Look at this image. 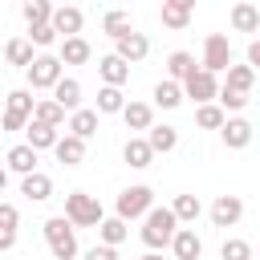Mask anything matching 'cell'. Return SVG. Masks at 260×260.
Here are the masks:
<instances>
[{"label": "cell", "mask_w": 260, "mask_h": 260, "mask_svg": "<svg viewBox=\"0 0 260 260\" xmlns=\"http://www.w3.org/2000/svg\"><path fill=\"white\" fill-rule=\"evenodd\" d=\"M175 232H179V223H175L171 207H150V211L142 215V232H138V236H142V244H146L150 252H162Z\"/></svg>", "instance_id": "obj_1"}, {"label": "cell", "mask_w": 260, "mask_h": 260, "mask_svg": "<svg viewBox=\"0 0 260 260\" xmlns=\"http://www.w3.org/2000/svg\"><path fill=\"white\" fill-rule=\"evenodd\" d=\"M65 219H69V228L77 232V228H98V223L106 219V211H102V203H98L89 191H69V195H65Z\"/></svg>", "instance_id": "obj_2"}, {"label": "cell", "mask_w": 260, "mask_h": 260, "mask_svg": "<svg viewBox=\"0 0 260 260\" xmlns=\"http://www.w3.org/2000/svg\"><path fill=\"white\" fill-rule=\"evenodd\" d=\"M41 232H45V244H49L53 260H73V256H77V232L69 228L65 215H49V219L41 223Z\"/></svg>", "instance_id": "obj_3"}, {"label": "cell", "mask_w": 260, "mask_h": 260, "mask_svg": "<svg viewBox=\"0 0 260 260\" xmlns=\"http://www.w3.org/2000/svg\"><path fill=\"white\" fill-rule=\"evenodd\" d=\"M150 207H154V191H150L146 183L122 187V191H118V203H114V211H118V219H122V223H130V219H142Z\"/></svg>", "instance_id": "obj_4"}, {"label": "cell", "mask_w": 260, "mask_h": 260, "mask_svg": "<svg viewBox=\"0 0 260 260\" xmlns=\"http://www.w3.org/2000/svg\"><path fill=\"white\" fill-rule=\"evenodd\" d=\"M24 77H28V93H32V89H53V85L65 77V65L57 61V53H37L32 65L24 69Z\"/></svg>", "instance_id": "obj_5"}, {"label": "cell", "mask_w": 260, "mask_h": 260, "mask_svg": "<svg viewBox=\"0 0 260 260\" xmlns=\"http://www.w3.org/2000/svg\"><path fill=\"white\" fill-rule=\"evenodd\" d=\"M228 65H232V41H228L223 32H211V37L203 41V61H199V69L215 77V73H223Z\"/></svg>", "instance_id": "obj_6"}, {"label": "cell", "mask_w": 260, "mask_h": 260, "mask_svg": "<svg viewBox=\"0 0 260 260\" xmlns=\"http://www.w3.org/2000/svg\"><path fill=\"white\" fill-rule=\"evenodd\" d=\"M179 89H183V98H191L195 106H207V102H215V93H219V77H211V73L195 69Z\"/></svg>", "instance_id": "obj_7"}, {"label": "cell", "mask_w": 260, "mask_h": 260, "mask_svg": "<svg viewBox=\"0 0 260 260\" xmlns=\"http://www.w3.org/2000/svg\"><path fill=\"white\" fill-rule=\"evenodd\" d=\"M49 28H53L57 37H81V28H85V12L73 8V4H57L53 16H49Z\"/></svg>", "instance_id": "obj_8"}, {"label": "cell", "mask_w": 260, "mask_h": 260, "mask_svg": "<svg viewBox=\"0 0 260 260\" xmlns=\"http://www.w3.org/2000/svg\"><path fill=\"white\" fill-rule=\"evenodd\" d=\"M146 53H150L146 32H126V37H118V41H114V57H118V61H126V65L146 61Z\"/></svg>", "instance_id": "obj_9"}, {"label": "cell", "mask_w": 260, "mask_h": 260, "mask_svg": "<svg viewBox=\"0 0 260 260\" xmlns=\"http://www.w3.org/2000/svg\"><path fill=\"white\" fill-rule=\"evenodd\" d=\"M207 215H211L215 228H236V223L244 219V199H240V195H219Z\"/></svg>", "instance_id": "obj_10"}, {"label": "cell", "mask_w": 260, "mask_h": 260, "mask_svg": "<svg viewBox=\"0 0 260 260\" xmlns=\"http://www.w3.org/2000/svg\"><path fill=\"white\" fill-rule=\"evenodd\" d=\"M191 16H195V0H162V8H158V20L167 28H187Z\"/></svg>", "instance_id": "obj_11"}, {"label": "cell", "mask_w": 260, "mask_h": 260, "mask_svg": "<svg viewBox=\"0 0 260 260\" xmlns=\"http://www.w3.org/2000/svg\"><path fill=\"white\" fill-rule=\"evenodd\" d=\"M252 130H256V126H252L248 118H223V126H219L228 150H244V146L252 142Z\"/></svg>", "instance_id": "obj_12"}, {"label": "cell", "mask_w": 260, "mask_h": 260, "mask_svg": "<svg viewBox=\"0 0 260 260\" xmlns=\"http://www.w3.org/2000/svg\"><path fill=\"white\" fill-rule=\"evenodd\" d=\"M167 248L175 252V260H199V256H203V240L195 236V228H179Z\"/></svg>", "instance_id": "obj_13"}, {"label": "cell", "mask_w": 260, "mask_h": 260, "mask_svg": "<svg viewBox=\"0 0 260 260\" xmlns=\"http://www.w3.org/2000/svg\"><path fill=\"white\" fill-rule=\"evenodd\" d=\"M89 57H93V49H89L85 37H61V45H57V61L61 65H85Z\"/></svg>", "instance_id": "obj_14"}, {"label": "cell", "mask_w": 260, "mask_h": 260, "mask_svg": "<svg viewBox=\"0 0 260 260\" xmlns=\"http://www.w3.org/2000/svg\"><path fill=\"white\" fill-rule=\"evenodd\" d=\"M57 138H61V130H53V126H41V122H32L28 118V126H24V146L28 150H53L57 146Z\"/></svg>", "instance_id": "obj_15"}, {"label": "cell", "mask_w": 260, "mask_h": 260, "mask_svg": "<svg viewBox=\"0 0 260 260\" xmlns=\"http://www.w3.org/2000/svg\"><path fill=\"white\" fill-rule=\"evenodd\" d=\"M4 171H8V175H20V179L32 175V171H37V150H28L24 142H16V146L4 154Z\"/></svg>", "instance_id": "obj_16"}, {"label": "cell", "mask_w": 260, "mask_h": 260, "mask_svg": "<svg viewBox=\"0 0 260 260\" xmlns=\"http://www.w3.org/2000/svg\"><path fill=\"white\" fill-rule=\"evenodd\" d=\"M228 20H232V28H236V32H260V8H256V4H248V0L232 4Z\"/></svg>", "instance_id": "obj_17"}, {"label": "cell", "mask_w": 260, "mask_h": 260, "mask_svg": "<svg viewBox=\"0 0 260 260\" xmlns=\"http://www.w3.org/2000/svg\"><path fill=\"white\" fill-rule=\"evenodd\" d=\"M98 73H102V85H114V89H122V85L130 81V65L118 61L114 53H106V57L98 61Z\"/></svg>", "instance_id": "obj_18"}, {"label": "cell", "mask_w": 260, "mask_h": 260, "mask_svg": "<svg viewBox=\"0 0 260 260\" xmlns=\"http://www.w3.org/2000/svg\"><path fill=\"white\" fill-rule=\"evenodd\" d=\"M53 102H57L65 114L81 110V81H77V77H61V81L53 85Z\"/></svg>", "instance_id": "obj_19"}, {"label": "cell", "mask_w": 260, "mask_h": 260, "mask_svg": "<svg viewBox=\"0 0 260 260\" xmlns=\"http://www.w3.org/2000/svg\"><path fill=\"white\" fill-rule=\"evenodd\" d=\"M122 122H126V130H150L154 126V106L150 102H126Z\"/></svg>", "instance_id": "obj_20"}, {"label": "cell", "mask_w": 260, "mask_h": 260, "mask_svg": "<svg viewBox=\"0 0 260 260\" xmlns=\"http://www.w3.org/2000/svg\"><path fill=\"white\" fill-rule=\"evenodd\" d=\"M98 122H102V118H98L93 110H85V106H81V110H73V114H69V122H65V130H69L73 138H81V142H89V138L98 134Z\"/></svg>", "instance_id": "obj_21"}, {"label": "cell", "mask_w": 260, "mask_h": 260, "mask_svg": "<svg viewBox=\"0 0 260 260\" xmlns=\"http://www.w3.org/2000/svg\"><path fill=\"white\" fill-rule=\"evenodd\" d=\"M53 154H57L61 167H81V162H85V142L73 138V134H61L57 146H53Z\"/></svg>", "instance_id": "obj_22"}, {"label": "cell", "mask_w": 260, "mask_h": 260, "mask_svg": "<svg viewBox=\"0 0 260 260\" xmlns=\"http://www.w3.org/2000/svg\"><path fill=\"white\" fill-rule=\"evenodd\" d=\"M20 195L32 199V203H45V199H53V179L45 171H32V175L20 179Z\"/></svg>", "instance_id": "obj_23"}, {"label": "cell", "mask_w": 260, "mask_h": 260, "mask_svg": "<svg viewBox=\"0 0 260 260\" xmlns=\"http://www.w3.org/2000/svg\"><path fill=\"white\" fill-rule=\"evenodd\" d=\"M195 69H199V65H195V57H191L187 49H175V53L167 57V81H175V85H183Z\"/></svg>", "instance_id": "obj_24"}, {"label": "cell", "mask_w": 260, "mask_h": 260, "mask_svg": "<svg viewBox=\"0 0 260 260\" xmlns=\"http://www.w3.org/2000/svg\"><path fill=\"white\" fill-rule=\"evenodd\" d=\"M142 138H146L150 154H171V150L179 146V130H175V126H150Z\"/></svg>", "instance_id": "obj_25"}, {"label": "cell", "mask_w": 260, "mask_h": 260, "mask_svg": "<svg viewBox=\"0 0 260 260\" xmlns=\"http://www.w3.org/2000/svg\"><path fill=\"white\" fill-rule=\"evenodd\" d=\"M32 122H41V126H53V130H61L65 126V110L53 102V98H37L32 102Z\"/></svg>", "instance_id": "obj_26"}, {"label": "cell", "mask_w": 260, "mask_h": 260, "mask_svg": "<svg viewBox=\"0 0 260 260\" xmlns=\"http://www.w3.org/2000/svg\"><path fill=\"white\" fill-rule=\"evenodd\" d=\"M32 57H37V49H32L24 37H12V41L4 45V61H8L12 69H28V65H32Z\"/></svg>", "instance_id": "obj_27"}, {"label": "cell", "mask_w": 260, "mask_h": 260, "mask_svg": "<svg viewBox=\"0 0 260 260\" xmlns=\"http://www.w3.org/2000/svg\"><path fill=\"white\" fill-rule=\"evenodd\" d=\"M171 215H175V223H195V219L203 215L199 195H175V199H171Z\"/></svg>", "instance_id": "obj_28"}, {"label": "cell", "mask_w": 260, "mask_h": 260, "mask_svg": "<svg viewBox=\"0 0 260 260\" xmlns=\"http://www.w3.org/2000/svg\"><path fill=\"white\" fill-rule=\"evenodd\" d=\"M102 32H106V37H114V41H118V37H126V32H134L130 12H126V8H110V12L102 16Z\"/></svg>", "instance_id": "obj_29"}, {"label": "cell", "mask_w": 260, "mask_h": 260, "mask_svg": "<svg viewBox=\"0 0 260 260\" xmlns=\"http://www.w3.org/2000/svg\"><path fill=\"white\" fill-rule=\"evenodd\" d=\"M223 73H228V85H223V89H232V93H248V98H252L256 69H248V65H228Z\"/></svg>", "instance_id": "obj_30"}, {"label": "cell", "mask_w": 260, "mask_h": 260, "mask_svg": "<svg viewBox=\"0 0 260 260\" xmlns=\"http://www.w3.org/2000/svg\"><path fill=\"white\" fill-rule=\"evenodd\" d=\"M150 106H158V110H175V106H183V89L175 85V81H158L154 89H150Z\"/></svg>", "instance_id": "obj_31"}, {"label": "cell", "mask_w": 260, "mask_h": 260, "mask_svg": "<svg viewBox=\"0 0 260 260\" xmlns=\"http://www.w3.org/2000/svg\"><path fill=\"white\" fill-rule=\"evenodd\" d=\"M122 158H126V167H134V171H142V167H150V162H154V154H150L146 138H126Z\"/></svg>", "instance_id": "obj_32"}, {"label": "cell", "mask_w": 260, "mask_h": 260, "mask_svg": "<svg viewBox=\"0 0 260 260\" xmlns=\"http://www.w3.org/2000/svg\"><path fill=\"white\" fill-rule=\"evenodd\" d=\"M122 106H126V93L114 89V85H102V89H98V106H93V114H98V118H102V114H122Z\"/></svg>", "instance_id": "obj_33"}, {"label": "cell", "mask_w": 260, "mask_h": 260, "mask_svg": "<svg viewBox=\"0 0 260 260\" xmlns=\"http://www.w3.org/2000/svg\"><path fill=\"white\" fill-rule=\"evenodd\" d=\"M126 236H130V228H126L118 215H110V219H102V223H98V240H102L106 248H118Z\"/></svg>", "instance_id": "obj_34"}, {"label": "cell", "mask_w": 260, "mask_h": 260, "mask_svg": "<svg viewBox=\"0 0 260 260\" xmlns=\"http://www.w3.org/2000/svg\"><path fill=\"white\" fill-rule=\"evenodd\" d=\"M20 16H24V24H28V28H41V24H49V16H53V4H49V0H24Z\"/></svg>", "instance_id": "obj_35"}, {"label": "cell", "mask_w": 260, "mask_h": 260, "mask_svg": "<svg viewBox=\"0 0 260 260\" xmlns=\"http://www.w3.org/2000/svg\"><path fill=\"white\" fill-rule=\"evenodd\" d=\"M223 110L215 106V102H207V106H195V126H203V130H219L223 126Z\"/></svg>", "instance_id": "obj_36"}, {"label": "cell", "mask_w": 260, "mask_h": 260, "mask_svg": "<svg viewBox=\"0 0 260 260\" xmlns=\"http://www.w3.org/2000/svg\"><path fill=\"white\" fill-rule=\"evenodd\" d=\"M219 260H252V244L240 240V236H228L223 248H219Z\"/></svg>", "instance_id": "obj_37"}, {"label": "cell", "mask_w": 260, "mask_h": 260, "mask_svg": "<svg viewBox=\"0 0 260 260\" xmlns=\"http://www.w3.org/2000/svg\"><path fill=\"white\" fill-rule=\"evenodd\" d=\"M32 102H37V98H32L28 89H12V93H8V106H4V110H12V114H24V118H32Z\"/></svg>", "instance_id": "obj_38"}, {"label": "cell", "mask_w": 260, "mask_h": 260, "mask_svg": "<svg viewBox=\"0 0 260 260\" xmlns=\"http://www.w3.org/2000/svg\"><path fill=\"white\" fill-rule=\"evenodd\" d=\"M32 49H49V45H57V32L49 28V24H41V28H28V37H24Z\"/></svg>", "instance_id": "obj_39"}, {"label": "cell", "mask_w": 260, "mask_h": 260, "mask_svg": "<svg viewBox=\"0 0 260 260\" xmlns=\"http://www.w3.org/2000/svg\"><path fill=\"white\" fill-rule=\"evenodd\" d=\"M20 223V207L16 203H0V228H16Z\"/></svg>", "instance_id": "obj_40"}, {"label": "cell", "mask_w": 260, "mask_h": 260, "mask_svg": "<svg viewBox=\"0 0 260 260\" xmlns=\"http://www.w3.org/2000/svg\"><path fill=\"white\" fill-rule=\"evenodd\" d=\"M0 126H4L8 134H12V130H24V126H28V118H24V114H12V110H4V118H0Z\"/></svg>", "instance_id": "obj_41"}, {"label": "cell", "mask_w": 260, "mask_h": 260, "mask_svg": "<svg viewBox=\"0 0 260 260\" xmlns=\"http://www.w3.org/2000/svg\"><path fill=\"white\" fill-rule=\"evenodd\" d=\"M85 260H118V248H106V244H93L85 252Z\"/></svg>", "instance_id": "obj_42"}, {"label": "cell", "mask_w": 260, "mask_h": 260, "mask_svg": "<svg viewBox=\"0 0 260 260\" xmlns=\"http://www.w3.org/2000/svg\"><path fill=\"white\" fill-rule=\"evenodd\" d=\"M16 248V228H0V252H12Z\"/></svg>", "instance_id": "obj_43"}, {"label": "cell", "mask_w": 260, "mask_h": 260, "mask_svg": "<svg viewBox=\"0 0 260 260\" xmlns=\"http://www.w3.org/2000/svg\"><path fill=\"white\" fill-rule=\"evenodd\" d=\"M248 69H260V41L248 45Z\"/></svg>", "instance_id": "obj_44"}, {"label": "cell", "mask_w": 260, "mask_h": 260, "mask_svg": "<svg viewBox=\"0 0 260 260\" xmlns=\"http://www.w3.org/2000/svg\"><path fill=\"white\" fill-rule=\"evenodd\" d=\"M4 187H8V171L0 167V191H4Z\"/></svg>", "instance_id": "obj_45"}, {"label": "cell", "mask_w": 260, "mask_h": 260, "mask_svg": "<svg viewBox=\"0 0 260 260\" xmlns=\"http://www.w3.org/2000/svg\"><path fill=\"white\" fill-rule=\"evenodd\" d=\"M138 260H162V256H158V252H146V256H138Z\"/></svg>", "instance_id": "obj_46"}]
</instances>
